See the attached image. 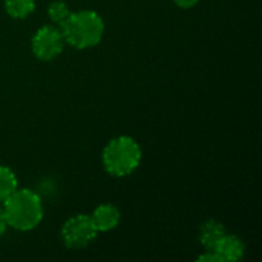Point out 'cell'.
<instances>
[{
  "instance_id": "obj_8",
  "label": "cell",
  "mask_w": 262,
  "mask_h": 262,
  "mask_svg": "<svg viewBox=\"0 0 262 262\" xmlns=\"http://www.w3.org/2000/svg\"><path fill=\"white\" fill-rule=\"evenodd\" d=\"M226 227L216 220H207L200 227V241L206 250H212L226 235Z\"/></svg>"
},
{
  "instance_id": "obj_11",
  "label": "cell",
  "mask_w": 262,
  "mask_h": 262,
  "mask_svg": "<svg viewBox=\"0 0 262 262\" xmlns=\"http://www.w3.org/2000/svg\"><path fill=\"white\" fill-rule=\"evenodd\" d=\"M71 12H72V11L69 9V6H68L64 2H61V0L52 2V3L48 6V15H49V18H51L54 23H57V25H61V23L69 17Z\"/></svg>"
},
{
  "instance_id": "obj_5",
  "label": "cell",
  "mask_w": 262,
  "mask_h": 262,
  "mask_svg": "<svg viewBox=\"0 0 262 262\" xmlns=\"http://www.w3.org/2000/svg\"><path fill=\"white\" fill-rule=\"evenodd\" d=\"M63 46H64V38L61 35V31L51 25L38 28L31 40V48L34 55L43 61H49L58 57L63 51Z\"/></svg>"
},
{
  "instance_id": "obj_6",
  "label": "cell",
  "mask_w": 262,
  "mask_h": 262,
  "mask_svg": "<svg viewBox=\"0 0 262 262\" xmlns=\"http://www.w3.org/2000/svg\"><path fill=\"white\" fill-rule=\"evenodd\" d=\"M212 250L218 255L221 262H236L244 258L246 246L238 236L226 233Z\"/></svg>"
},
{
  "instance_id": "obj_2",
  "label": "cell",
  "mask_w": 262,
  "mask_h": 262,
  "mask_svg": "<svg viewBox=\"0 0 262 262\" xmlns=\"http://www.w3.org/2000/svg\"><path fill=\"white\" fill-rule=\"evenodd\" d=\"M64 41L77 49H88L98 45L104 34V21L95 12L83 9L71 12L69 17L60 25Z\"/></svg>"
},
{
  "instance_id": "obj_3",
  "label": "cell",
  "mask_w": 262,
  "mask_h": 262,
  "mask_svg": "<svg viewBox=\"0 0 262 262\" xmlns=\"http://www.w3.org/2000/svg\"><path fill=\"white\" fill-rule=\"evenodd\" d=\"M143 154L140 144L130 137H117L111 140L103 150V166L112 177H127L141 163Z\"/></svg>"
},
{
  "instance_id": "obj_4",
  "label": "cell",
  "mask_w": 262,
  "mask_h": 262,
  "mask_svg": "<svg viewBox=\"0 0 262 262\" xmlns=\"http://www.w3.org/2000/svg\"><path fill=\"white\" fill-rule=\"evenodd\" d=\"M97 229L91 215H75L69 218L61 227V239L68 249H84L97 238Z\"/></svg>"
},
{
  "instance_id": "obj_9",
  "label": "cell",
  "mask_w": 262,
  "mask_h": 262,
  "mask_svg": "<svg viewBox=\"0 0 262 262\" xmlns=\"http://www.w3.org/2000/svg\"><path fill=\"white\" fill-rule=\"evenodd\" d=\"M6 12L14 18H25L35 9V0H5Z\"/></svg>"
},
{
  "instance_id": "obj_14",
  "label": "cell",
  "mask_w": 262,
  "mask_h": 262,
  "mask_svg": "<svg viewBox=\"0 0 262 262\" xmlns=\"http://www.w3.org/2000/svg\"><path fill=\"white\" fill-rule=\"evenodd\" d=\"M6 223H5V218H3V212H2V206H0V238H2V235L6 232Z\"/></svg>"
},
{
  "instance_id": "obj_13",
  "label": "cell",
  "mask_w": 262,
  "mask_h": 262,
  "mask_svg": "<svg viewBox=\"0 0 262 262\" xmlns=\"http://www.w3.org/2000/svg\"><path fill=\"white\" fill-rule=\"evenodd\" d=\"M173 3L178 6V8H183V9H189V8H193L198 0H173Z\"/></svg>"
},
{
  "instance_id": "obj_10",
  "label": "cell",
  "mask_w": 262,
  "mask_h": 262,
  "mask_svg": "<svg viewBox=\"0 0 262 262\" xmlns=\"http://www.w3.org/2000/svg\"><path fill=\"white\" fill-rule=\"evenodd\" d=\"M17 186L15 173L6 166H0V204L17 189Z\"/></svg>"
},
{
  "instance_id": "obj_7",
  "label": "cell",
  "mask_w": 262,
  "mask_h": 262,
  "mask_svg": "<svg viewBox=\"0 0 262 262\" xmlns=\"http://www.w3.org/2000/svg\"><path fill=\"white\" fill-rule=\"evenodd\" d=\"M97 232H109L120 223V210L114 204H101L91 215Z\"/></svg>"
},
{
  "instance_id": "obj_1",
  "label": "cell",
  "mask_w": 262,
  "mask_h": 262,
  "mask_svg": "<svg viewBox=\"0 0 262 262\" xmlns=\"http://www.w3.org/2000/svg\"><path fill=\"white\" fill-rule=\"evenodd\" d=\"M3 218L8 227L20 232L35 229L43 220V204L40 196L29 189H15L2 203Z\"/></svg>"
},
{
  "instance_id": "obj_12",
  "label": "cell",
  "mask_w": 262,
  "mask_h": 262,
  "mask_svg": "<svg viewBox=\"0 0 262 262\" xmlns=\"http://www.w3.org/2000/svg\"><path fill=\"white\" fill-rule=\"evenodd\" d=\"M198 261H203V262H221L220 261V258H218V255L213 252V250H206V253H203V255H200L198 256Z\"/></svg>"
}]
</instances>
